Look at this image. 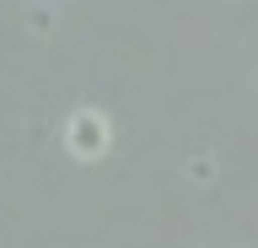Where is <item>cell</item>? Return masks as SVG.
I'll list each match as a JSON object with an SVG mask.
<instances>
[{
    "label": "cell",
    "mask_w": 258,
    "mask_h": 248,
    "mask_svg": "<svg viewBox=\"0 0 258 248\" xmlns=\"http://www.w3.org/2000/svg\"><path fill=\"white\" fill-rule=\"evenodd\" d=\"M113 130L108 119L97 114V108H76L70 114V124H64V146H70V157H81V162H97L102 151H108Z\"/></svg>",
    "instance_id": "6da1fadb"
}]
</instances>
